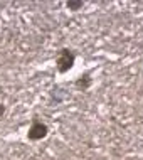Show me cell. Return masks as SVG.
<instances>
[{
    "label": "cell",
    "instance_id": "cell-5",
    "mask_svg": "<svg viewBox=\"0 0 143 160\" xmlns=\"http://www.w3.org/2000/svg\"><path fill=\"white\" fill-rule=\"evenodd\" d=\"M2 113H3V106L0 105V115H2Z\"/></svg>",
    "mask_w": 143,
    "mask_h": 160
},
{
    "label": "cell",
    "instance_id": "cell-1",
    "mask_svg": "<svg viewBox=\"0 0 143 160\" xmlns=\"http://www.w3.org/2000/svg\"><path fill=\"white\" fill-rule=\"evenodd\" d=\"M74 64V54L69 49H62L57 56V69L61 72H67Z\"/></svg>",
    "mask_w": 143,
    "mask_h": 160
},
{
    "label": "cell",
    "instance_id": "cell-2",
    "mask_svg": "<svg viewBox=\"0 0 143 160\" xmlns=\"http://www.w3.org/2000/svg\"><path fill=\"white\" fill-rule=\"evenodd\" d=\"M47 135V127L41 122H34L29 128V138L30 140H42Z\"/></svg>",
    "mask_w": 143,
    "mask_h": 160
},
{
    "label": "cell",
    "instance_id": "cell-4",
    "mask_svg": "<svg viewBox=\"0 0 143 160\" xmlns=\"http://www.w3.org/2000/svg\"><path fill=\"white\" fill-rule=\"evenodd\" d=\"M67 7L72 8V10H77V8L83 7V2H67Z\"/></svg>",
    "mask_w": 143,
    "mask_h": 160
},
{
    "label": "cell",
    "instance_id": "cell-3",
    "mask_svg": "<svg viewBox=\"0 0 143 160\" xmlns=\"http://www.w3.org/2000/svg\"><path fill=\"white\" fill-rule=\"evenodd\" d=\"M76 84H77V88H83V89H86V88H88V86L91 84V79H89L88 76H84V79H79Z\"/></svg>",
    "mask_w": 143,
    "mask_h": 160
}]
</instances>
